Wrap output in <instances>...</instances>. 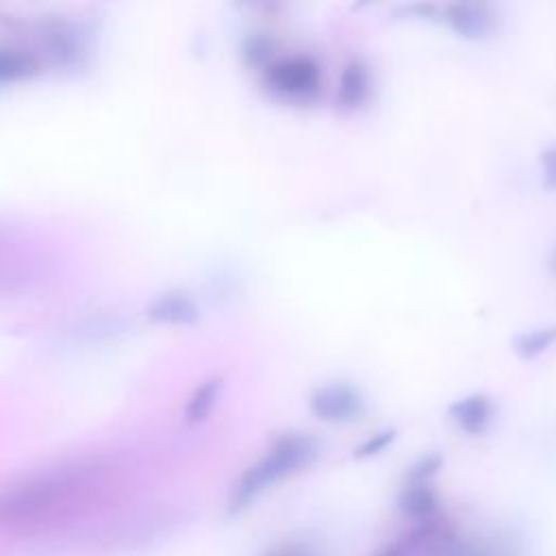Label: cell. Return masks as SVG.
<instances>
[{
	"label": "cell",
	"instance_id": "1",
	"mask_svg": "<svg viewBox=\"0 0 556 556\" xmlns=\"http://www.w3.org/2000/svg\"><path fill=\"white\" fill-rule=\"evenodd\" d=\"M100 480V467L91 463H72L39 471L13 486L0 491V528L33 526L48 519L67 502Z\"/></svg>",
	"mask_w": 556,
	"mask_h": 556
},
{
	"label": "cell",
	"instance_id": "2",
	"mask_svg": "<svg viewBox=\"0 0 556 556\" xmlns=\"http://www.w3.org/2000/svg\"><path fill=\"white\" fill-rule=\"evenodd\" d=\"M319 456V441L308 432H285L252 463L228 493V513L237 515L254 504L267 489L306 469Z\"/></svg>",
	"mask_w": 556,
	"mask_h": 556
},
{
	"label": "cell",
	"instance_id": "3",
	"mask_svg": "<svg viewBox=\"0 0 556 556\" xmlns=\"http://www.w3.org/2000/svg\"><path fill=\"white\" fill-rule=\"evenodd\" d=\"M263 83L285 102L308 104L319 98L324 76L315 59L306 54H291L267 63L263 67Z\"/></svg>",
	"mask_w": 556,
	"mask_h": 556
},
{
	"label": "cell",
	"instance_id": "4",
	"mask_svg": "<svg viewBox=\"0 0 556 556\" xmlns=\"http://www.w3.org/2000/svg\"><path fill=\"white\" fill-rule=\"evenodd\" d=\"M308 410L326 424H352L365 415L367 400L352 382L332 380L311 391Z\"/></svg>",
	"mask_w": 556,
	"mask_h": 556
},
{
	"label": "cell",
	"instance_id": "5",
	"mask_svg": "<svg viewBox=\"0 0 556 556\" xmlns=\"http://www.w3.org/2000/svg\"><path fill=\"white\" fill-rule=\"evenodd\" d=\"M443 20L454 35L467 41H482L497 28L495 13L482 2H452L443 9Z\"/></svg>",
	"mask_w": 556,
	"mask_h": 556
},
{
	"label": "cell",
	"instance_id": "6",
	"mask_svg": "<svg viewBox=\"0 0 556 556\" xmlns=\"http://www.w3.org/2000/svg\"><path fill=\"white\" fill-rule=\"evenodd\" d=\"M374 91V80L369 67L361 59H352L343 65L339 80H337V93L334 102L341 111H358L367 104Z\"/></svg>",
	"mask_w": 556,
	"mask_h": 556
},
{
	"label": "cell",
	"instance_id": "7",
	"mask_svg": "<svg viewBox=\"0 0 556 556\" xmlns=\"http://www.w3.org/2000/svg\"><path fill=\"white\" fill-rule=\"evenodd\" d=\"M447 419L465 434H482L493 421V402L484 393H467L447 406Z\"/></svg>",
	"mask_w": 556,
	"mask_h": 556
},
{
	"label": "cell",
	"instance_id": "8",
	"mask_svg": "<svg viewBox=\"0 0 556 556\" xmlns=\"http://www.w3.org/2000/svg\"><path fill=\"white\" fill-rule=\"evenodd\" d=\"M397 504L404 515L419 519L421 523L432 521L439 508V500L430 480H406L400 491Z\"/></svg>",
	"mask_w": 556,
	"mask_h": 556
},
{
	"label": "cell",
	"instance_id": "9",
	"mask_svg": "<svg viewBox=\"0 0 556 556\" xmlns=\"http://www.w3.org/2000/svg\"><path fill=\"white\" fill-rule=\"evenodd\" d=\"M150 317L163 324H191L198 319V306L187 293H167L154 300Z\"/></svg>",
	"mask_w": 556,
	"mask_h": 556
},
{
	"label": "cell",
	"instance_id": "10",
	"mask_svg": "<svg viewBox=\"0 0 556 556\" xmlns=\"http://www.w3.org/2000/svg\"><path fill=\"white\" fill-rule=\"evenodd\" d=\"M554 345H556V324L523 330L513 339V352L521 361H534L541 354L549 352Z\"/></svg>",
	"mask_w": 556,
	"mask_h": 556
},
{
	"label": "cell",
	"instance_id": "11",
	"mask_svg": "<svg viewBox=\"0 0 556 556\" xmlns=\"http://www.w3.org/2000/svg\"><path fill=\"white\" fill-rule=\"evenodd\" d=\"M222 391V378H208L204 380L195 391L193 395L189 397L187 406H185V419L195 424V421H202L211 408L215 406L217 402V395Z\"/></svg>",
	"mask_w": 556,
	"mask_h": 556
},
{
	"label": "cell",
	"instance_id": "12",
	"mask_svg": "<svg viewBox=\"0 0 556 556\" xmlns=\"http://www.w3.org/2000/svg\"><path fill=\"white\" fill-rule=\"evenodd\" d=\"M35 72V63L30 56L15 50H0V80H15L30 76Z\"/></svg>",
	"mask_w": 556,
	"mask_h": 556
},
{
	"label": "cell",
	"instance_id": "13",
	"mask_svg": "<svg viewBox=\"0 0 556 556\" xmlns=\"http://www.w3.org/2000/svg\"><path fill=\"white\" fill-rule=\"evenodd\" d=\"M271 50H274L271 39H269L267 35L256 33V35H250V37H248V41H245V46H243V56H245V61H248L250 65H261V67H265L267 63H271Z\"/></svg>",
	"mask_w": 556,
	"mask_h": 556
},
{
	"label": "cell",
	"instance_id": "14",
	"mask_svg": "<svg viewBox=\"0 0 556 556\" xmlns=\"http://www.w3.org/2000/svg\"><path fill=\"white\" fill-rule=\"evenodd\" d=\"M539 176L545 191H556V143L539 152Z\"/></svg>",
	"mask_w": 556,
	"mask_h": 556
},
{
	"label": "cell",
	"instance_id": "15",
	"mask_svg": "<svg viewBox=\"0 0 556 556\" xmlns=\"http://www.w3.org/2000/svg\"><path fill=\"white\" fill-rule=\"evenodd\" d=\"M395 439V430L393 428H384V430H378L374 434H369L356 450H354V456L356 458H367V456H374L378 452H382L391 441Z\"/></svg>",
	"mask_w": 556,
	"mask_h": 556
},
{
	"label": "cell",
	"instance_id": "16",
	"mask_svg": "<svg viewBox=\"0 0 556 556\" xmlns=\"http://www.w3.org/2000/svg\"><path fill=\"white\" fill-rule=\"evenodd\" d=\"M439 469H441V456L437 452H428L410 465L406 480H432V476Z\"/></svg>",
	"mask_w": 556,
	"mask_h": 556
},
{
	"label": "cell",
	"instance_id": "17",
	"mask_svg": "<svg viewBox=\"0 0 556 556\" xmlns=\"http://www.w3.org/2000/svg\"><path fill=\"white\" fill-rule=\"evenodd\" d=\"M15 278H17V276H13V274H2V271H0V287H2V285H13Z\"/></svg>",
	"mask_w": 556,
	"mask_h": 556
},
{
	"label": "cell",
	"instance_id": "18",
	"mask_svg": "<svg viewBox=\"0 0 556 556\" xmlns=\"http://www.w3.org/2000/svg\"><path fill=\"white\" fill-rule=\"evenodd\" d=\"M552 269H554V276H556V248H554V254H552Z\"/></svg>",
	"mask_w": 556,
	"mask_h": 556
},
{
	"label": "cell",
	"instance_id": "19",
	"mask_svg": "<svg viewBox=\"0 0 556 556\" xmlns=\"http://www.w3.org/2000/svg\"><path fill=\"white\" fill-rule=\"evenodd\" d=\"M274 556H300V554H295V552H280V554H274Z\"/></svg>",
	"mask_w": 556,
	"mask_h": 556
}]
</instances>
